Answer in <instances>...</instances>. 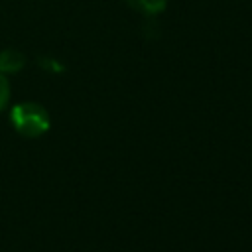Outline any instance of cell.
I'll return each mask as SVG.
<instances>
[{
	"label": "cell",
	"instance_id": "cell-1",
	"mask_svg": "<svg viewBox=\"0 0 252 252\" xmlns=\"http://www.w3.org/2000/svg\"><path fill=\"white\" fill-rule=\"evenodd\" d=\"M10 122L12 128L24 138H39L51 128L49 112L33 100L14 104L10 108Z\"/></svg>",
	"mask_w": 252,
	"mask_h": 252
},
{
	"label": "cell",
	"instance_id": "cell-3",
	"mask_svg": "<svg viewBox=\"0 0 252 252\" xmlns=\"http://www.w3.org/2000/svg\"><path fill=\"white\" fill-rule=\"evenodd\" d=\"M130 8L144 16H158L167 8V0H126Z\"/></svg>",
	"mask_w": 252,
	"mask_h": 252
},
{
	"label": "cell",
	"instance_id": "cell-2",
	"mask_svg": "<svg viewBox=\"0 0 252 252\" xmlns=\"http://www.w3.org/2000/svg\"><path fill=\"white\" fill-rule=\"evenodd\" d=\"M26 65V55L16 49V47H6L0 51V71L8 77V75H16L24 69Z\"/></svg>",
	"mask_w": 252,
	"mask_h": 252
},
{
	"label": "cell",
	"instance_id": "cell-4",
	"mask_svg": "<svg viewBox=\"0 0 252 252\" xmlns=\"http://www.w3.org/2000/svg\"><path fill=\"white\" fill-rule=\"evenodd\" d=\"M8 100H10V83H8V77L0 71V110L6 108Z\"/></svg>",
	"mask_w": 252,
	"mask_h": 252
},
{
	"label": "cell",
	"instance_id": "cell-5",
	"mask_svg": "<svg viewBox=\"0 0 252 252\" xmlns=\"http://www.w3.org/2000/svg\"><path fill=\"white\" fill-rule=\"evenodd\" d=\"M39 65H41L45 71H49V73H61V71H63V67H61L57 61H53L51 57H41V59H39Z\"/></svg>",
	"mask_w": 252,
	"mask_h": 252
}]
</instances>
